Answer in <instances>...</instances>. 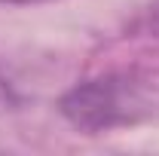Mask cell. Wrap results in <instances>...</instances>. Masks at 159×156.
<instances>
[{"label": "cell", "mask_w": 159, "mask_h": 156, "mask_svg": "<svg viewBox=\"0 0 159 156\" xmlns=\"http://www.w3.org/2000/svg\"><path fill=\"white\" fill-rule=\"evenodd\" d=\"M138 107H141V92L135 80L119 77V74L86 80V83L74 86L70 92H64L58 101L61 117L89 135L107 132L113 126L135 119Z\"/></svg>", "instance_id": "cell-1"}, {"label": "cell", "mask_w": 159, "mask_h": 156, "mask_svg": "<svg viewBox=\"0 0 159 156\" xmlns=\"http://www.w3.org/2000/svg\"><path fill=\"white\" fill-rule=\"evenodd\" d=\"M138 28H141V31H147V34H159V0H156V3H150V6L144 9V16L138 19Z\"/></svg>", "instance_id": "cell-2"}, {"label": "cell", "mask_w": 159, "mask_h": 156, "mask_svg": "<svg viewBox=\"0 0 159 156\" xmlns=\"http://www.w3.org/2000/svg\"><path fill=\"white\" fill-rule=\"evenodd\" d=\"M0 3H40V0H0Z\"/></svg>", "instance_id": "cell-3"}]
</instances>
